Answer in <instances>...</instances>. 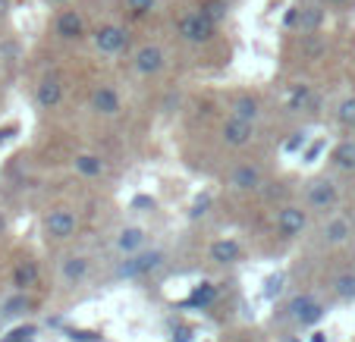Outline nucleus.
Masks as SVG:
<instances>
[{
  "label": "nucleus",
  "instance_id": "2eb2a0df",
  "mask_svg": "<svg viewBox=\"0 0 355 342\" xmlns=\"http://www.w3.org/2000/svg\"><path fill=\"white\" fill-rule=\"evenodd\" d=\"M88 270H92V261H88L85 255H69V258H63V264H60V276L67 286H79L88 276Z\"/></svg>",
  "mask_w": 355,
  "mask_h": 342
},
{
  "label": "nucleus",
  "instance_id": "9d476101",
  "mask_svg": "<svg viewBox=\"0 0 355 342\" xmlns=\"http://www.w3.org/2000/svg\"><path fill=\"white\" fill-rule=\"evenodd\" d=\"M286 311L295 323H302V327H311V323H318L324 317V305L318 302L315 296H295L293 302L286 305Z\"/></svg>",
  "mask_w": 355,
  "mask_h": 342
},
{
  "label": "nucleus",
  "instance_id": "423d86ee",
  "mask_svg": "<svg viewBox=\"0 0 355 342\" xmlns=\"http://www.w3.org/2000/svg\"><path fill=\"white\" fill-rule=\"evenodd\" d=\"M54 35L63 41H82L88 35V22L82 10H60L54 16Z\"/></svg>",
  "mask_w": 355,
  "mask_h": 342
},
{
  "label": "nucleus",
  "instance_id": "7ed1b4c3",
  "mask_svg": "<svg viewBox=\"0 0 355 342\" xmlns=\"http://www.w3.org/2000/svg\"><path fill=\"white\" fill-rule=\"evenodd\" d=\"M132 69L141 75V79H155V75H161L164 69H167V51H164L161 44H151V41L135 47Z\"/></svg>",
  "mask_w": 355,
  "mask_h": 342
},
{
  "label": "nucleus",
  "instance_id": "5701e85b",
  "mask_svg": "<svg viewBox=\"0 0 355 342\" xmlns=\"http://www.w3.org/2000/svg\"><path fill=\"white\" fill-rule=\"evenodd\" d=\"M13 282L19 289H28V286H35V282H38V267H35L32 261H22L19 267L13 270Z\"/></svg>",
  "mask_w": 355,
  "mask_h": 342
},
{
  "label": "nucleus",
  "instance_id": "1a4fd4ad",
  "mask_svg": "<svg viewBox=\"0 0 355 342\" xmlns=\"http://www.w3.org/2000/svg\"><path fill=\"white\" fill-rule=\"evenodd\" d=\"M164 264V251H135V255H126V261L120 264V276H145L151 270H157Z\"/></svg>",
  "mask_w": 355,
  "mask_h": 342
},
{
  "label": "nucleus",
  "instance_id": "c85d7f7f",
  "mask_svg": "<svg viewBox=\"0 0 355 342\" xmlns=\"http://www.w3.org/2000/svg\"><path fill=\"white\" fill-rule=\"evenodd\" d=\"M32 336H35V327H22L16 333H10V339H3V342H28Z\"/></svg>",
  "mask_w": 355,
  "mask_h": 342
},
{
  "label": "nucleus",
  "instance_id": "7c9ffc66",
  "mask_svg": "<svg viewBox=\"0 0 355 342\" xmlns=\"http://www.w3.org/2000/svg\"><path fill=\"white\" fill-rule=\"evenodd\" d=\"M10 7H13V0H0V19L10 16Z\"/></svg>",
  "mask_w": 355,
  "mask_h": 342
},
{
  "label": "nucleus",
  "instance_id": "f03ea898",
  "mask_svg": "<svg viewBox=\"0 0 355 342\" xmlns=\"http://www.w3.org/2000/svg\"><path fill=\"white\" fill-rule=\"evenodd\" d=\"M92 44L101 57H120L123 51L129 47V32L116 22H104L92 32Z\"/></svg>",
  "mask_w": 355,
  "mask_h": 342
},
{
  "label": "nucleus",
  "instance_id": "a878e982",
  "mask_svg": "<svg viewBox=\"0 0 355 342\" xmlns=\"http://www.w3.org/2000/svg\"><path fill=\"white\" fill-rule=\"evenodd\" d=\"M201 13L208 16L211 22H217V26H220L223 19H227V0H205V3H201Z\"/></svg>",
  "mask_w": 355,
  "mask_h": 342
},
{
  "label": "nucleus",
  "instance_id": "393cba45",
  "mask_svg": "<svg viewBox=\"0 0 355 342\" xmlns=\"http://www.w3.org/2000/svg\"><path fill=\"white\" fill-rule=\"evenodd\" d=\"M334 292L340 298H346V302H349V298H355V273H352V270H346V273L336 276V280H334Z\"/></svg>",
  "mask_w": 355,
  "mask_h": 342
},
{
  "label": "nucleus",
  "instance_id": "20e7f679",
  "mask_svg": "<svg viewBox=\"0 0 355 342\" xmlns=\"http://www.w3.org/2000/svg\"><path fill=\"white\" fill-rule=\"evenodd\" d=\"M274 226L283 239H299L309 229V210H302L299 204H283L274 217Z\"/></svg>",
  "mask_w": 355,
  "mask_h": 342
},
{
  "label": "nucleus",
  "instance_id": "6e6552de",
  "mask_svg": "<svg viewBox=\"0 0 355 342\" xmlns=\"http://www.w3.org/2000/svg\"><path fill=\"white\" fill-rule=\"evenodd\" d=\"M305 201H309L311 210H334L336 201H340V188H336L334 179H315L305 192Z\"/></svg>",
  "mask_w": 355,
  "mask_h": 342
},
{
  "label": "nucleus",
  "instance_id": "f257e3e1",
  "mask_svg": "<svg viewBox=\"0 0 355 342\" xmlns=\"http://www.w3.org/2000/svg\"><path fill=\"white\" fill-rule=\"evenodd\" d=\"M176 35H180L186 44H208V41L217 35V22H211L201 10L182 13L180 19H176Z\"/></svg>",
  "mask_w": 355,
  "mask_h": 342
},
{
  "label": "nucleus",
  "instance_id": "0eeeda50",
  "mask_svg": "<svg viewBox=\"0 0 355 342\" xmlns=\"http://www.w3.org/2000/svg\"><path fill=\"white\" fill-rule=\"evenodd\" d=\"M324 19H327V3L324 0H311V3L295 7V28H299V35H318Z\"/></svg>",
  "mask_w": 355,
  "mask_h": 342
},
{
  "label": "nucleus",
  "instance_id": "2f4dec72",
  "mask_svg": "<svg viewBox=\"0 0 355 342\" xmlns=\"http://www.w3.org/2000/svg\"><path fill=\"white\" fill-rule=\"evenodd\" d=\"M47 3H69V0H47Z\"/></svg>",
  "mask_w": 355,
  "mask_h": 342
},
{
  "label": "nucleus",
  "instance_id": "a211bd4d",
  "mask_svg": "<svg viewBox=\"0 0 355 342\" xmlns=\"http://www.w3.org/2000/svg\"><path fill=\"white\" fill-rule=\"evenodd\" d=\"M349 235H352V223H349L346 217H334V220H327V226H324V242H327V245H346Z\"/></svg>",
  "mask_w": 355,
  "mask_h": 342
},
{
  "label": "nucleus",
  "instance_id": "4be33fe9",
  "mask_svg": "<svg viewBox=\"0 0 355 342\" xmlns=\"http://www.w3.org/2000/svg\"><path fill=\"white\" fill-rule=\"evenodd\" d=\"M311 104V85H305V82H302V85H293V91L286 94V110H305Z\"/></svg>",
  "mask_w": 355,
  "mask_h": 342
},
{
  "label": "nucleus",
  "instance_id": "c756f323",
  "mask_svg": "<svg viewBox=\"0 0 355 342\" xmlns=\"http://www.w3.org/2000/svg\"><path fill=\"white\" fill-rule=\"evenodd\" d=\"M22 308H26V298H10V302L3 305V314H19Z\"/></svg>",
  "mask_w": 355,
  "mask_h": 342
},
{
  "label": "nucleus",
  "instance_id": "b1692460",
  "mask_svg": "<svg viewBox=\"0 0 355 342\" xmlns=\"http://www.w3.org/2000/svg\"><path fill=\"white\" fill-rule=\"evenodd\" d=\"M123 10H126L132 19H141V16H151L157 10V0H123Z\"/></svg>",
  "mask_w": 355,
  "mask_h": 342
},
{
  "label": "nucleus",
  "instance_id": "39448f33",
  "mask_svg": "<svg viewBox=\"0 0 355 342\" xmlns=\"http://www.w3.org/2000/svg\"><path fill=\"white\" fill-rule=\"evenodd\" d=\"M76 229H79V217H76V210H69V208H54L44 217V233L57 242L73 239Z\"/></svg>",
  "mask_w": 355,
  "mask_h": 342
},
{
  "label": "nucleus",
  "instance_id": "aec40b11",
  "mask_svg": "<svg viewBox=\"0 0 355 342\" xmlns=\"http://www.w3.org/2000/svg\"><path fill=\"white\" fill-rule=\"evenodd\" d=\"M334 167L349 170V173L355 170V138H343L334 148Z\"/></svg>",
  "mask_w": 355,
  "mask_h": 342
},
{
  "label": "nucleus",
  "instance_id": "bb28decb",
  "mask_svg": "<svg viewBox=\"0 0 355 342\" xmlns=\"http://www.w3.org/2000/svg\"><path fill=\"white\" fill-rule=\"evenodd\" d=\"M336 120H340V126H346V129L355 126V94L340 101V107H336Z\"/></svg>",
  "mask_w": 355,
  "mask_h": 342
},
{
  "label": "nucleus",
  "instance_id": "f8f14e48",
  "mask_svg": "<svg viewBox=\"0 0 355 342\" xmlns=\"http://www.w3.org/2000/svg\"><path fill=\"white\" fill-rule=\"evenodd\" d=\"M220 138L227 148H245L248 141L255 138V123L236 120V116H227V123L220 126Z\"/></svg>",
  "mask_w": 355,
  "mask_h": 342
},
{
  "label": "nucleus",
  "instance_id": "473e14b6",
  "mask_svg": "<svg viewBox=\"0 0 355 342\" xmlns=\"http://www.w3.org/2000/svg\"><path fill=\"white\" fill-rule=\"evenodd\" d=\"M324 3H343V0H324Z\"/></svg>",
  "mask_w": 355,
  "mask_h": 342
},
{
  "label": "nucleus",
  "instance_id": "cd10ccee",
  "mask_svg": "<svg viewBox=\"0 0 355 342\" xmlns=\"http://www.w3.org/2000/svg\"><path fill=\"white\" fill-rule=\"evenodd\" d=\"M214 296H217V289L211 286V282H205V286L195 289L189 302H192V305H211V302H214Z\"/></svg>",
  "mask_w": 355,
  "mask_h": 342
},
{
  "label": "nucleus",
  "instance_id": "412c9836",
  "mask_svg": "<svg viewBox=\"0 0 355 342\" xmlns=\"http://www.w3.org/2000/svg\"><path fill=\"white\" fill-rule=\"evenodd\" d=\"M73 167H76V173H79V176H88V179H94V176L104 173V161H101L98 154H76Z\"/></svg>",
  "mask_w": 355,
  "mask_h": 342
},
{
  "label": "nucleus",
  "instance_id": "6ab92c4d",
  "mask_svg": "<svg viewBox=\"0 0 355 342\" xmlns=\"http://www.w3.org/2000/svg\"><path fill=\"white\" fill-rule=\"evenodd\" d=\"M239 255H242V245L236 239H220L211 245V261L217 264H233L239 261Z\"/></svg>",
  "mask_w": 355,
  "mask_h": 342
},
{
  "label": "nucleus",
  "instance_id": "9b49d317",
  "mask_svg": "<svg viewBox=\"0 0 355 342\" xmlns=\"http://www.w3.org/2000/svg\"><path fill=\"white\" fill-rule=\"evenodd\" d=\"M35 101L41 110H57L63 104V82L60 75H41V82L35 85Z\"/></svg>",
  "mask_w": 355,
  "mask_h": 342
},
{
  "label": "nucleus",
  "instance_id": "f3484780",
  "mask_svg": "<svg viewBox=\"0 0 355 342\" xmlns=\"http://www.w3.org/2000/svg\"><path fill=\"white\" fill-rule=\"evenodd\" d=\"M230 116H236V120H245V123H258L261 120V104L252 98V94H242V98H236L233 107H230Z\"/></svg>",
  "mask_w": 355,
  "mask_h": 342
},
{
  "label": "nucleus",
  "instance_id": "4468645a",
  "mask_svg": "<svg viewBox=\"0 0 355 342\" xmlns=\"http://www.w3.org/2000/svg\"><path fill=\"white\" fill-rule=\"evenodd\" d=\"M92 110L101 116H116L123 110V101H120V91L110 85H98L92 91Z\"/></svg>",
  "mask_w": 355,
  "mask_h": 342
},
{
  "label": "nucleus",
  "instance_id": "dca6fc26",
  "mask_svg": "<svg viewBox=\"0 0 355 342\" xmlns=\"http://www.w3.org/2000/svg\"><path fill=\"white\" fill-rule=\"evenodd\" d=\"M145 242H148L145 229L126 226V229H120V235H116V251H120V255H135V251L145 249Z\"/></svg>",
  "mask_w": 355,
  "mask_h": 342
},
{
  "label": "nucleus",
  "instance_id": "ddd939ff",
  "mask_svg": "<svg viewBox=\"0 0 355 342\" xmlns=\"http://www.w3.org/2000/svg\"><path fill=\"white\" fill-rule=\"evenodd\" d=\"M227 186L233 188V192H258V188L264 186V173L261 167H255V163H242V167H236L233 173H230Z\"/></svg>",
  "mask_w": 355,
  "mask_h": 342
}]
</instances>
